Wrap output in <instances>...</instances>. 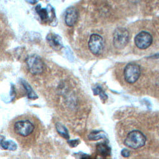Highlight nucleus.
<instances>
[{
    "label": "nucleus",
    "instance_id": "nucleus-1",
    "mask_svg": "<svg viewBox=\"0 0 159 159\" xmlns=\"http://www.w3.org/2000/svg\"><path fill=\"white\" fill-rule=\"evenodd\" d=\"M11 130L19 139H30L35 132V125L32 119L21 116L14 120L11 125Z\"/></svg>",
    "mask_w": 159,
    "mask_h": 159
},
{
    "label": "nucleus",
    "instance_id": "nucleus-2",
    "mask_svg": "<svg viewBox=\"0 0 159 159\" xmlns=\"http://www.w3.org/2000/svg\"><path fill=\"white\" fill-rule=\"evenodd\" d=\"M145 142L146 137L144 134L138 130H134L127 134L124 144L130 148L137 149L143 147Z\"/></svg>",
    "mask_w": 159,
    "mask_h": 159
},
{
    "label": "nucleus",
    "instance_id": "nucleus-3",
    "mask_svg": "<svg viewBox=\"0 0 159 159\" xmlns=\"http://www.w3.org/2000/svg\"><path fill=\"white\" fill-rule=\"evenodd\" d=\"M25 62L29 71L33 75H39L45 69V65L37 55H31L27 57Z\"/></svg>",
    "mask_w": 159,
    "mask_h": 159
},
{
    "label": "nucleus",
    "instance_id": "nucleus-4",
    "mask_svg": "<svg viewBox=\"0 0 159 159\" xmlns=\"http://www.w3.org/2000/svg\"><path fill=\"white\" fill-rule=\"evenodd\" d=\"M140 73V68L139 65L134 63H128L124 70V79L128 83H134L139 78Z\"/></svg>",
    "mask_w": 159,
    "mask_h": 159
},
{
    "label": "nucleus",
    "instance_id": "nucleus-5",
    "mask_svg": "<svg viewBox=\"0 0 159 159\" xmlns=\"http://www.w3.org/2000/svg\"><path fill=\"white\" fill-rule=\"evenodd\" d=\"M104 47L103 38L98 34H93L88 40V48L90 52L96 55L102 53Z\"/></svg>",
    "mask_w": 159,
    "mask_h": 159
},
{
    "label": "nucleus",
    "instance_id": "nucleus-6",
    "mask_svg": "<svg viewBox=\"0 0 159 159\" xmlns=\"http://www.w3.org/2000/svg\"><path fill=\"white\" fill-rule=\"evenodd\" d=\"M129 40V34L127 30L124 28H118L115 30L113 35V43L116 48H123L127 44Z\"/></svg>",
    "mask_w": 159,
    "mask_h": 159
},
{
    "label": "nucleus",
    "instance_id": "nucleus-7",
    "mask_svg": "<svg viewBox=\"0 0 159 159\" xmlns=\"http://www.w3.org/2000/svg\"><path fill=\"white\" fill-rule=\"evenodd\" d=\"M134 42L139 48L145 49L152 44V37L148 32L142 31L135 36Z\"/></svg>",
    "mask_w": 159,
    "mask_h": 159
},
{
    "label": "nucleus",
    "instance_id": "nucleus-8",
    "mask_svg": "<svg viewBox=\"0 0 159 159\" xmlns=\"http://www.w3.org/2000/svg\"><path fill=\"white\" fill-rule=\"evenodd\" d=\"M78 19V12L74 7L68 9L65 13V20L68 26H73Z\"/></svg>",
    "mask_w": 159,
    "mask_h": 159
},
{
    "label": "nucleus",
    "instance_id": "nucleus-9",
    "mask_svg": "<svg viewBox=\"0 0 159 159\" xmlns=\"http://www.w3.org/2000/svg\"><path fill=\"white\" fill-rule=\"evenodd\" d=\"M47 41L50 45L55 50L60 49L63 45L60 37L54 34H49L47 37Z\"/></svg>",
    "mask_w": 159,
    "mask_h": 159
},
{
    "label": "nucleus",
    "instance_id": "nucleus-10",
    "mask_svg": "<svg viewBox=\"0 0 159 159\" xmlns=\"http://www.w3.org/2000/svg\"><path fill=\"white\" fill-rule=\"evenodd\" d=\"M1 146L4 149H7L11 150H15L17 148V145L14 142L11 140L6 141L3 139L2 136H1Z\"/></svg>",
    "mask_w": 159,
    "mask_h": 159
},
{
    "label": "nucleus",
    "instance_id": "nucleus-11",
    "mask_svg": "<svg viewBox=\"0 0 159 159\" xmlns=\"http://www.w3.org/2000/svg\"><path fill=\"white\" fill-rule=\"evenodd\" d=\"M96 150L100 155L103 156L109 155L110 153V148L105 143H98L96 145Z\"/></svg>",
    "mask_w": 159,
    "mask_h": 159
},
{
    "label": "nucleus",
    "instance_id": "nucleus-12",
    "mask_svg": "<svg viewBox=\"0 0 159 159\" xmlns=\"http://www.w3.org/2000/svg\"><path fill=\"white\" fill-rule=\"evenodd\" d=\"M104 137L105 134L102 131H94L88 136L90 140H98L101 138H104Z\"/></svg>",
    "mask_w": 159,
    "mask_h": 159
},
{
    "label": "nucleus",
    "instance_id": "nucleus-13",
    "mask_svg": "<svg viewBox=\"0 0 159 159\" xmlns=\"http://www.w3.org/2000/svg\"><path fill=\"white\" fill-rule=\"evenodd\" d=\"M56 128H57V131L58 132V133L60 135H63L64 137H65L66 139L69 138V135L68 134V131H67V130L66 129V128L64 126H63L61 124H58L56 125Z\"/></svg>",
    "mask_w": 159,
    "mask_h": 159
},
{
    "label": "nucleus",
    "instance_id": "nucleus-14",
    "mask_svg": "<svg viewBox=\"0 0 159 159\" xmlns=\"http://www.w3.org/2000/svg\"><path fill=\"white\" fill-rule=\"evenodd\" d=\"M23 84H24V86L25 88V89H27V94H28L29 98H30V99L37 98V97L35 93L33 91V90L32 89L30 86L29 85V84L27 83L25 81H24Z\"/></svg>",
    "mask_w": 159,
    "mask_h": 159
},
{
    "label": "nucleus",
    "instance_id": "nucleus-15",
    "mask_svg": "<svg viewBox=\"0 0 159 159\" xmlns=\"http://www.w3.org/2000/svg\"><path fill=\"white\" fill-rule=\"evenodd\" d=\"M94 90L97 91V92L95 93H99V94H101L100 96H101V98L102 99H107V97L106 94H105V93L102 91V89L100 87H98V88H96Z\"/></svg>",
    "mask_w": 159,
    "mask_h": 159
},
{
    "label": "nucleus",
    "instance_id": "nucleus-16",
    "mask_svg": "<svg viewBox=\"0 0 159 159\" xmlns=\"http://www.w3.org/2000/svg\"><path fill=\"white\" fill-rule=\"evenodd\" d=\"M39 14L42 20H45L47 18V12L45 9H41L39 11Z\"/></svg>",
    "mask_w": 159,
    "mask_h": 159
},
{
    "label": "nucleus",
    "instance_id": "nucleus-17",
    "mask_svg": "<svg viewBox=\"0 0 159 159\" xmlns=\"http://www.w3.org/2000/svg\"><path fill=\"white\" fill-rule=\"evenodd\" d=\"M121 154L124 157H128L130 155V152L127 149H123L121 151Z\"/></svg>",
    "mask_w": 159,
    "mask_h": 159
}]
</instances>
